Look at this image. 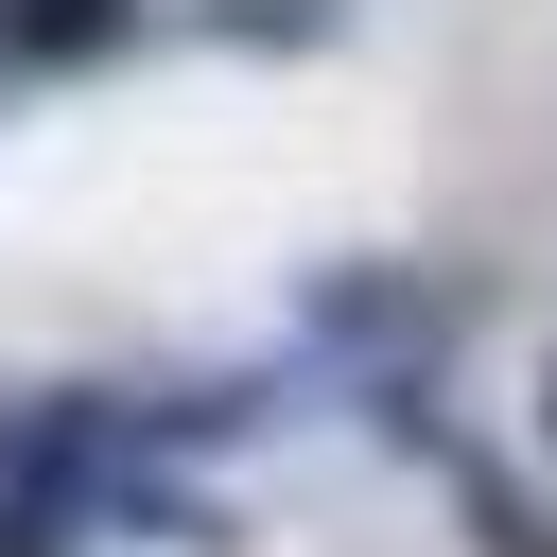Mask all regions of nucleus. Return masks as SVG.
Segmentation results:
<instances>
[{
	"mask_svg": "<svg viewBox=\"0 0 557 557\" xmlns=\"http://www.w3.org/2000/svg\"><path fill=\"white\" fill-rule=\"evenodd\" d=\"M0 557H70V505H35V487H0Z\"/></svg>",
	"mask_w": 557,
	"mask_h": 557,
	"instance_id": "3",
	"label": "nucleus"
},
{
	"mask_svg": "<svg viewBox=\"0 0 557 557\" xmlns=\"http://www.w3.org/2000/svg\"><path fill=\"white\" fill-rule=\"evenodd\" d=\"M470 522H487V557H557V522H540L505 470H470Z\"/></svg>",
	"mask_w": 557,
	"mask_h": 557,
	"instance_id": "2",
	"label": "nucleus"
},
{
	"mask_svg": "<svg viewBox=\"0 0 557 557\" xmlns=\"http://www.w3.org/2000/svg\"><path fill=\"white\" fill-rule=\"evenodd\" d=\"M139 0H0V52H35V70H70V52H104Z\"/></svg>",
	"mask_w": 557,
	"mask_h": 557,
	"instance_id": "1",
	"label": "nucleus"
},
{
	"mask_svg": "<svg viewBox=\"0 0 557 557\" xmlns=\"http://www.w3.org/2000/svg\"><path fill=\"white\" fill-rule=\"evenodd\" d=\"M540 435H557V366H540Z\"/></svg>",
	"mask_w": 557,
	"mask_h": 557,
	"instance_id": "4",
	"label": "nucleus"
}]
</instances>
